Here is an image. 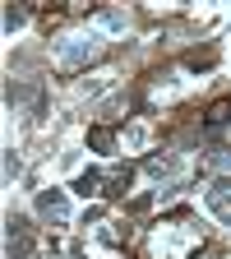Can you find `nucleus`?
<instances>
[{
    "label": "nucleus",
    "instance_id": "nucleus-14",
    "mask_svg": "<svg viewBox=\"0 0 231 259\" xmlns=\"http://www.w3.org/2000/svg\"><path fill=\"white\" fill-rule=\"evenodd\" d=\"M19 171H23V162H19V157H14V148H10V153H5V185H10Z\"/></svg>",
    "mask_w": 231,
    "mask_h": 259
},
{
    "label": "nucleus",
    "instance_id": "nucleus-6",
    "mask_svg": "<svg viewBox=\"0 0 231 259\" xmlns=\"http://www.w3.org/2000/svg\"><path fill=\"white\" fill-rule=\"evenodd\" d=\"M217 65V47H194L185 51V70H213Z\"/></svg>",
    "mask_w": 231,
    "mask_h": 259
},
{
    "label": "nucleus",
    "instance_id": "nucleus-9",
    "mask_svg": "<svg viewBox=\"0 0 231 259\" xmlns=\"http://www.w3.org/2000/svg\"><path fill=\"white\" fill-rule=\"evenodd\" d=\"M226 120H231V93H226V97H217V102L208 107L204 125H208V130H217V125H226Z\"/></svg>",
    "mask_w": 231,
    "mask_h": 259
},
{
    "label": "nucleus",
    "instance_id": "nucleus-4",
    "mask_svg": "<svg viewBox=\"0 0 231 259\" xmlns=\"http://www.w3.org/2000/svg\"><path fill=\"white\" fill-rule=\"evenodd\" d=\"M129 181H134V167H116V171L102 181V194H107V199H125Z\"/></svg>",
    "mask_w": 231,
    "mask_h": 259
},
{
    "label": "nucleus",
    "instance_id": "nucleus-11",
    "mask_svg": "<svg viewBox=\"0 0 231 259\" xmlns=\"http://www.w3.org/2000/svg\"><path fill=\"white\" fill-rule=\"evenodd\" d=\"M97 185H102V176H97V171H79V176H74V194H83V199H88V194H97Z\"/></svg>",
    "mask_w": 231,
    "mask_h": 259
},
{
    "label": "nucleus",
    "instance_id": "nucleus-7",
    "mask_svg": "<svg viewBox=\"0 0 231 259\" xmlns=\"http://www.w3.org/2000/svg\"><path fill=\"white\" fill-rule=\"evenodd\" d=\"M144 171H148L153 181H162V176H171V171H176V157H171V153H153V157L144 162Z\"/></svg>",
    "mask_w": 231,
    "mask_h": 259
},
{
    "label": "nucleus",
    "instance_id": "nucleus-5",
    "mask_svg": "<svg viewBox=\"0 0 231 259\" xmlns=\"http://www.w3.org/2000/svg\"><path fill=\"white\" fill-rule=\"evenodd\" d=\"M88 148L93 153H116V130L111 125H93L88 130Z\"/></svg>",
    "mask_w": 231,
    "mask_h": 259
},
{
    "label": "nucleus",
    "instance_id": "nucleus-12",
    "mask_svg": "<svg viewBox=\"0 0 231 259\" xmlns=\"http://www.w3.org/2000/svg\"><path fill=\"white\" fill-rule=\"evenodd\" d=\"M28 23V10L19 5V0H10V5H5V32H14V28H23Z\"/></svg>",
    "mask_w": 231,
    "mask_h": 259
},
{
    "label": "nucleus",
    "instance_id": "nucleus-3",
    "mask_svg": "<svg viewBox=\"0 0 231 259\" xmlns=\"http://www.w3.org/2000/svg\"><path fill=\"white\" fill-rule=\"evenodd\" d=\"M37 213H42L47 222L65 227V222H70V199H65V190H42V194H37Z\"/></svg>",
    "mask_w": 231,
    "mask_h": 259
},
{
    "label": "nucleus",
    "instance_id": "nucleus-10",
    "mask_svg": "<svg viewBox=\"0 0 231 259\" xmlns=\"http://www.w3.org/2000/svg\"><path fill=\"white\" fill-rule=\"evenodd\" d=\"M208 213H213L217 222H226V227H231V199H226L222 190H208Z\"/></svg>",
    "mask_w": 231,
    "mask_h": 259
},
{
    "label": "nucleus",
    "instance_id": "nucleus-13",
    "mask_svg": "<svg viewBox=\"0 0 231 259\" xmlns=\"http://www.w3.org/2000/svg\"><path fill=\"white\" fill-rule=\"evenodd\" d=\"M204 167H208V171H231V148L208 153V157H204Z\"/></svg>",
    "mask_w": 231,
    "mask_h": 259
},
{
    "label": "nucleus",
    "instance_id": "nucleus-2",
    "mask_svg": "<svg viewBox=\"0 0 231 259\" xmlns=\"http://www.w3.org/2000/svg\"><path fill=\"white\" fill-rule=\"evenodd\" d=\"M5 227H10V236H5V254H10V259H32V227H28V218L10 213Z\"/></svg>",
    "mask_w": 231,
    "mask_h": 259
},
{
    "label": "nucleus",
    "instance_id": "nucleus-8",
    "mask_svg": "<svg viewBox=\"0 0 231 259\" xmlns=\"http://www.w3.org/2000/svg\"><path fill=\"white\" fill-rule=\"evenodd\" d=\"M97 23H102V32H125L129 28V14L125 10H97Z\"/></svg>",
    "mask_w": 231,
    "mask_h": 259
},
{
    "label": "nucleus",
    "instance_id": "nucleus-1",
    "mask_svg": "<svg viewBox=\"0 0 231 259\" xmlns=\"http://www.w3.org/2000/svg\"><path fill=\"white\" fill-rule=\"evenodd\" d=\"M93 60H102V42H97V37H65L56 47V65L65 74L83 70V65H93Z\"/></svg>",
    "mask_w": 231,
    "mask_h": 259
}]
</instances>
